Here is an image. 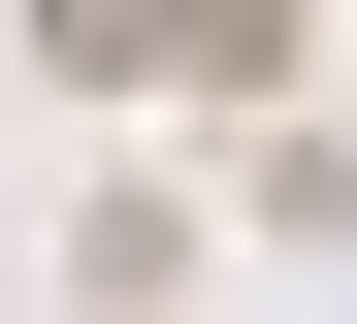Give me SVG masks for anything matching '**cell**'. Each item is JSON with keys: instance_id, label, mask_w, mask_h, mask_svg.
<instances>
[{"instance_id": "obj_1", "label": "cell", "mask_w": 357, "mask_h": 324, "mask_svg": "<svg viewBox=\"0 0 357 324\" xmlns=\"http://www.w3.org/2000/svg\"><path fill=\"white\" fill-rule=\"evenodd\" d=\"M33 65H66V98H260L292 0H33Z\"/></svg>"}]
</instances>
